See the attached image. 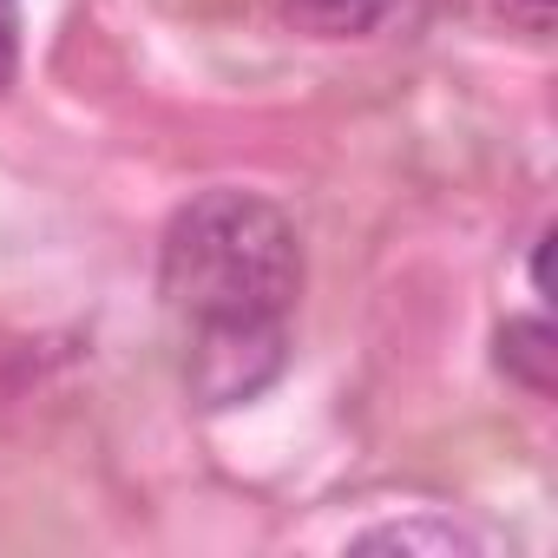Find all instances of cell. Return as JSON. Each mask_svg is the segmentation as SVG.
<instances>
[{"label":"cell","mask_w":558,"mask_h":558,"mask_svg":"<svg viewBox=\"0 0 558 558\" xmlns=\"http://www.w3.org/2000/svg\"><path fill=\"white\" fill-rule=\"evenodd\" d=\"M158 296L184 323V381L204 408H243L290 368L303 243L256 191L191 197L158 250Z\"/></svg>","instance_id":"obj_1"},{"label":"cell","mask_w":558,"mask_h":558,"mask_svg":"<svg viewBox=\"0 0 558 558\" xmlns=\"http://www.w3.org/2000/svg\"><path fill=\"white\" fill-rule=\"evenodd\" d=\"M355 551H427V558H453V551H486V532L460 525V519H440V512H421V519H395V525H368L355 532Z\"/></svg>","instance_id":"obj_2"},{"label":"cell","mask_w":558,"mask_h":558,"mask_svg":"<svg viewBox=\"0 0 558 558\" xmlns=\"http://www.w3.org/2000/svg\"><path fill=\"white\" fill-rule=\"evenodd\" d=\"M493 362L525 395H551V381H558V336H551V323L545 316H512L499 329V342H493Z\"/></svg>","instance_id":"obj_3"},{"label":"cell","mask_w":558,"mask_h":558,"mask_svg":"<svg viewBox=\"0 0 558 558\" xmlns=\"http://www.w3.org/2000/svg\"><path fill=\"white\" fill-rule=\"evenodd\" d=\"M408 0H290V14L323 34V40H349V34H381Z\"/></svg>","instance_id":"obj_4"},{"label":"cell","mask_w":558,"mask_h":558,"mask_svg":"<svg viewBox=\"0 0 558 558\" xmlns=\"http://www.w3.org/2000/svg\"><path fill=\"white\" fill-rule=\"evenodd\" d=\"M21 80V0H0V93Z\"/></svg>","instance_id":"obj_5"},{"label":"cell","mask_w":558,"mask_h":558,"mask_svg":"<svg viewBox=\"0 0 558 558\" xmlns=\"http://www.w3.org/2000/svg\"><path fill=\"white\" fill-rule=\"evenodd\" d=\"M493 8H499L512 27H525V34H545V27H551V0H493Z\"/></svg>","instance_id":"obj_6"},{"label":"cell","mask_w":558,"mask_h":558,"mask_svg":"<svg viewBox=\"0 0 558 558\" xmlns=\"http://www.w3.org/2000/svg\"><path fill=\"white\" fill-rule=\"evenodd\" d=\"M545 243H551V230H538V243H532V290L545 296Z\"/></svg>","instance_id":"obj_7"}]
</instances>
